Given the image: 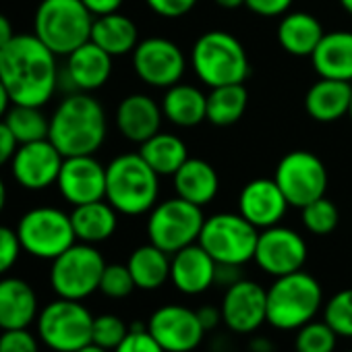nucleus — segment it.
Returning a JSON list of instances; mask_svg holds the SVG:
<instances>
[{
    "mask_svg": "<svg viewBox=\"0 0 352 352\" xmlns=\"http://www.w3.org/2000/svg\"><path fill=\"white\" fill-rule=\"evenodd\" d=\"M172 179H174L176 195L199 208L212 204L220 189V179H218L216 168L210 162L199 160V157H189L179 170H176Z\"/></svg>",
    "mask_w": 352,
    "mask_h": 352,
    "instance_id": "obj_26",
    "label": "nucleus"
},
{
    "mask_svg": "<svg viewBox=\"0 0 352 352\" xmlns=\"http://www.w3.org/2000/svg\"><path fill=\"white\" fill-rule=\"evenodd\" d=\"M81 3L89 9L94 17H102V15L116 13L122 7L124 0H81Z\"/></svg>",
    "mask_w": 352,
    "mask_h": 352,
    "instance_id": "obj_48",
    "label": "nucleus"
},
{
    "mask_svg": "<svg viewBox=\"0 0 352 352\" xmlns=\"http://www.w3.org/2000/svg\"><path fill=\"white\" fill-rule=\"evenodd\" d=\"M340 224V212L325 195L302 208V226L317 236L331 234Z\"/></svg>",
    "mask_w": 352,
    "mask_h": 352,
    "instance_id": "obj_36",
    "label": "nucleus"
},
{
    "mask_svg": "<svg viewBox=\"0 0 352 352\" xmlns=\"http://www.w3.org/2000/svg\"><path fill=\"white\" fill-rule=\"evenodd\" d=\"M65 69L60 71V83H67V89L73 91H85L91 94L100 87H104L112 75V56L102 50L91 40L73 50L69 56H65Z\"/></svg>",
    "mask_w": 352,
    "mask_h": 352,
    "instance_id": "obj_19",
    "label": "nucleus"
},
{
    "mask_svg": "<svg viewBox=\"0 0 352 352\" xmlns=\"http://www.w3.org/2000/svg\"><path fill=\"white\" fill-rule=\"evenodd\" d=\"M135 280L129 272L126 265L122 263H106L104 267V274H102V280H100V292L108 298H114V300H120V298H126L133 294L135 290Z\"/></svg>",
    "mask_w": 352,
    "mask_h": 352,
    "instance_id": "obj_38",
    "label": "nucleus"
},
{
    "mask_svg": "<svg viewBox=\"0 0 352 352\" xmlns=\"http://www.w3.org/2000/svg\"><path fill=\"white\" fill-rule=\"evenodd\" d=\"M164 118L172 124L191 129L208 120V96L189 83H176L166 89L162 100Z\"/></svg>",
    "mask_w": 352,
    "mask_h": 352,
    "instance_id": "obj_27",
    "label": "nucleus"
},
{
    "mask_svg": "<svg viewBox=\"0 0 352 352\" xmlns=\"http://www.w3.org/2000/svg\"><path fill=\"white\" fill-rule=\"evenodd\" d=\"M294 0H247V9L259 17H282L288 13Z\"/></svg>",
    "mask_w": 352,
    "mask_h": 352,
    "instance_id": "obj_44",
    "label": "nucleus"
},
{
    "mask_svg": "<svg viewBox=\"0 0 352 352\" xmlns=\"http://www.w3.org/2000/svg\"><path fill=\"white\" fill-rule=\"evenodd\" d=\"M309 249L305 239L296 230L278 224L259 232L253 261L259 265L261 272L280 278L302 270Z\"/></svg>",
    "mask_w": 352,
    "mask_h": 352,
    "instance_id": "obj_14",
    "label": "nucleus"
},
{
    "mask_svg": "<svg viewBox=\"0 0 352 352\" xmlns=\"http://www.w3.org/2000/svg\"><path fill=\"white\" fill-rule=\"evenodd\" d=\"M56 187L73 208L106 199V166L94 155L65 157Z\"/></svg>",
    "mask_w": 352,
    "mask_h": 352,
    "instance_id": "obj_18",
    "label": "nucleus"
},
{
    "mask_svg": "<svg viewBox=\"0 0 352 352\" xmlns=\"http://www.w3.org/2000/svg\"><path fill=\"white\" fill-rule=\"evenodd\" d=\"M216 259L199 243H193L170 255V282L183 294L195 296L216 284Z\"/></svg>",
    "mask_w": 352,
    "mask_h": 352,
    "instance_id": "obj_21",
    "label": "nucleus"
},
{
    "mask_svg": "<svg viewBox=\"0 0 352 352\" xmlns=\"http://www.w3.org/2000/svg\"><path fill=\"white\" fill-rule=\"evenodd\" d=\"M145 5L160 17L179 19L197 5V0H145Z\"/></svg>",
    "mask_w": 352,
    "mask_h": 352,
    "instance_id": "obj_43",
    "label": "nucleus"
},
{
    "mask_svg": "<svg viewBox=\"0 0 352 352\" xmlns=\"http://www.w3.org/2000/svg\"><path fill=\"white\" fill-rule=\"evenodd\" d=\"M0 352H40V344L28 327L3 329V333H0Z\"/></svg>",
    "mask_w": 352,
    "mask_h": 352,
    "instance_id": "obj_42",
    "label": "nucleus"
},
{
    "mask_svg": "<svg viewBox=\"0 0 352 352\" xmlns=\"http://www.w3.org/2000/svg\"><path fill=\"white\" fill-rule=\"evenodd\" d=\"M13 36H15V32H13V25H11L9 17L0 13V48H5L13 40Z\"/></svg>",
    "mask_w": 352,
    "mask_h": 352,
    "instance_id": "obj_49",
    "label": "nucleus"
},
{
    "mask_svg": "<svg viewBox=\"0 0 352 352\" xmlns=\"http://www.w3.org/2000/svg\"><path fill=\"white\" fill-rule=\"evenodd\" d=\"M126 267L141 290H157L170 280V255L153 243L137 247L129 255Z\"/></svg>",
    "mask_w": 352,
    "mask_h": 352,
    "instance_id": "obj_31",
    "label": "nucleus"
},
{
    "mask_svg": "<svg viewBox=\"0 0 352 352\" xmlns=\"http://www.w3.org/2000/svg\"><path fill=\"white\" fill-rule=\"evenodd\" d=\"M204 224V208L176 195L155 204V208L149 212L147 239L168 255H174L176 251L199 241Z\"/></svg>",
    "mask_w": 352,
    "mask_h": 352,
    "instance_id": "obj_7",
    "label": "nucleus"
},
{
    "mask_svg": "<svg viewBox=\"0 0 352 352\" xmlns=\"http://www.w3.org/2000/svg\"><path fill=\"white\" fill-rule=\"evenodd\" d=\"M17 147H19V141L15 139L13 131L9 129L5 120H0V168L11 164Z\"/></svg>",
    "mask_w": 352,
    "mask_h": 352,
    "instance_id": "obj_45",
    "label": "nucleus"
},
{
    "mask_svg": "<svg viewBox=\"0 0 352 352\" xmlns=\"http://www.w3.org/2000/svg\"><path fill=\"white\" fill-rule=\"evenodd\" d=\"M15 230L23 251L36 259L52 261L77 243L71 214L52 206L28 210Z\"/></svg>",
    "mask_w": 352,
    "mask_h": 352,
    "instance_id": "obj_8",
    "label": "nucleus"
},
{
    "mask_svg": "<svg viewBox=\"0 0 352 352\" xmlns=\"http://www.w3.org/2000/svg\"><path fill=\"white\" fill-rule=\"evenodd\" d=\"M11 106H13L11 96H9L7 87L3 85V81H0V120H5V116H7V112H9Z\"/></svg>",
    "mask_w": 352,
    "mask_h": 352,
    "instance_id": "obj_50",
    "label": "nucleus"
},
{
    "mask_svg": "<svg viewBox=\"0 0 352 352\" xmlns=\"http://www.w3.org/2000/svg\"><path fill=\"white\" fill-rule=\"evenodd\" d=\"M323 321L340 338H352V288L336 292L323 305Z\"/></svg>",
    "mask_w": 352,
    "mask_h": 352,
    "instance_id": "obj_37",
    "label": "nucleus"
},
{
    "mask_svg": "<svg viewBox=\"0 0 352 352\" xmlns=\"http://www.w3.org/2000/svg\"><path fill=\"white\" fill-rule=\"evenodd\" d=\"M323 309V288L315 276L298 270L274 280L267 288V323L280 331H296Z\"/></svg>",
    "mask_w": 352,
    "mask_h": 352,
    "instance_id": "obj_4",
    "label": "nucleus"
},
{
    "mask_svg": "<svg viewBox=\"0 0 352 352\" xmlns=\"http://www.w3.org/2000/svg\"><path fill=\"white\" fill-rule=\"evenodd\" d=\"M94 19L81 0H42L34 15V34L56 56H69L91 40Z\"/></svg>",
    "mask_w": 352,
    "mask_h": 352,
    "instance_id": "obj_6",
    "label": "nucleus"
},
{
    "mask_svg": "<svg viewBox=\"0 0 352 352\" xmlns=\"http://www.w3.org/2000/svg\"><path fill=\"white\" fill-rule=\"evenodd\" d=\"M91 42L98 44L102 50H106L114 58V56L133 54V50L137 48L141 40H139V30L135 21L116 11V13L94 19Z\"/></svg>",
    "mask_w": 352,
    "mask_h": 352,
    "instance_id": "obj_30",
    "label": "nucleus"
},
{
    "mask_svg": "<svg viewBox=\"0 0 352 352\" xmlns=\"http://www.w3.org/2000/svg\"><path fill=\"white\" fill-rule=\"evenodd\" d=\"M197 317H199V321H201V325H204L206 331H212V329H216L220 323H224V321H222V309H220V307H214V305H204V307H199V309H197Z\"/></svg>",
    "mask_w": 352,
    "mask_h": 352,
    "instance_id": "obj_47",
    "label": "nucleus"
},
{
    "mask_svg": "<svg viewBox=\"0 0 352 352\" xmlns=\"http://www.w3.org/2000/svg\"><path fill=\"white\" fill-rule=\"evenodd\" d=\"M133 69L143 83L168 89L181 83L187 69V60L183 50L172 40L153 36L141 40L133 50Z\"/></svg>",
    "mask_w": 352,
    "mask_h": 352,
    "instance_id": "obj_13",
    "label": "nucleus"
},
{
    "mask_svg": "<svg viewBox=\"0 0 352 352\" xmlns=\"http://www.w3.org/2000/svg\"><path fill=\"white\" fill-rule=\"evenodd\" d=\"M350 100L352 85L348 81L319 77L305 96V110L317 122H336L348 114Z\"/></svg>",
    "mask_w": 352,
    "mask_h": 352,
    "instance_id": "obj_24",
    "label": "nucleus"
},
{
    "mask_svg": "<svg viewBox=\"0 0 352 352\" xmlns=\"http://www.w3.org/2000/svg\"><path fill=\"white\" fill-rule=\"evenodd\" d=\"M191 67L197 79L210 89L245 83L251 73V63L241 40L220 30L197 38L191 50Z\"/></svg>",
    "mask_w": 352,
    "mask_h": 352,
    "instance_id": "obj_5",
    "label": "nucleus"
},
{
    "mask_svg": "<svg viewBox=\"0 0 352 352\" xmlns=\"http://www.w3.org/2000/svg\"><path fill=\"white\" fill-rule=\"evenodd\" d=\"M5 122L13 131L19 145L48 139L50 133V116H46L40 106L13 104L5 116Z\"/></svg>",
    "mask_w": 352,
    "mask_h": 352,
    "instance_id": "obj_34",
    "label": "nucleus"
},
{
    "mask_svg": "<svg viewBox=\"0 0 352 352\" xmlns=\"http://www.w3.org/2000/svg\"><path fill=\"white\" fill-rule=\"evenodd\" d=\"M106 135V112L91 94H69L50 116L48 139L65 157L94 155L104 145Z\"/></svg>",
    "mask_w": 352,
    "mask_h": 352,
    "instance_id": "obj_2",
    "label": "nucleus"
},
{
    "mask_svg": "<svg viewBox=\"0 0 352 352\" xmlns=\"http://www.w3.org/2000/svg\"><path fill=\"white\" fill-rule=\"evenodd\" d=\"M338 333L321 319H313L296 329L294 350L296 352H333L338 346Z\"/></svg>",
    "mask_w": 352,
    "mask_h": 352,
    "instance_id": "obj_35",
    "label": "nucleus"
},
{
    "mask_svg": "<svg viewBox=\"0 0 352 352\" xmlns=\"http://www.w3.org/2000/svg\"><path fill=\"white\" fill-rule=\"evenodd\" d=\"M21 251H23V247L17 236V230L0 224V278L15 267Z\"/></svg>",
    "mask_w": 352,
    "mask_h": 352,
    "instance_id": "obj_41",
    "label": "nucleus"
},
{
    "mask_svg": "<svg viewBox=\"0 0 352 352\" xmlns=\"http://www.w3.org/2000/svg\"><path fill=\"white\" fill-rule=\"evenodd\" d=\"M214 3L222 9H228V11H234V9H241L247 5V0H214Z\"/></svg>",
    "mask_w": 352,
    "mask_h": 352,
    "instance_id": "obj_52",
    "label": "nucleus"
},
{
    "mask_svg": "<svg viewBox=\"0 0 352 352\" xmlns=\"http://www.w3.org/2000/svg\"><path fill=\"white\" fill-rule=\"evenodd\" d=\"M224 325L241 336L257 331L267 323V290L253 280H239L226 288L222 298Z\"/></svg>",
    "mask_w": 352,
    "mask_h": 352,
    "instance_id": "obj_17",
    "label": "nucleus"
},
{
    "mask_svg": "<svg viewBox=\"0 0 352 352\" xmlns=\"http://www.w3.org/2000/svg\"><path fill=\"white\" fill-rule=\"evenodd\" d=\"M323 28L319 19L311 13L296 11L282 15V21L278 23V42L290 56L298 58H311L317 44L323 38Z\"/></svg>",
    "mask_w": 352,
    "mask_h": 352,
    "instance_id": "obj_28",
    "label": "nucleus"
},
{
    "mask_svg": "<svg viewBox=\"0 0 352 352\" xmlns=\"http://www.w3.org/2000/svg\"><path fill=\"white\" fill-rule=\"evenodd\" d=\"M348 116H350V120H352V100H350V110H348Z\"/></svg>",
    "mask_w": 352,
    "mask_h": 352,
    "instance_id": "obj_56",
    "label": "nucleus"
},
{
    "mask_svg": "<svg viewBox=\"0 0 352 352\" xmlns=\"http://www.w3.org/2000/svg\"><path fill=\"white\" fill-rule=\"evenodd\" d=\"M241 267H243V265L218 263V267H216V284H220V286H224V288H230L232 284H236L239 280H243Z\"/></svg>",
    "mask_w": 352,
    "mask_h": 352,
    "instance_id": "obj_46",
    "label": "nucleus"
},
{
    "mask_svg": "<svg viewBox=\"0 0 352 352\" xmlns=\"http://www.w3.org/2000/svg\"><path fill=\"white\" fill-rule=\"evenodd\" d=\"M75 352H108V350H104V348H100V346H96V344L91 342V344L83 346V348H79V350H75Z\"/></svg>",
    "mask_w": 352,
    "mask_h": 352,
    "instance_id": "obj_54",
    "label": "nucleus"
},
{
    "mask_svg": "<svg viewBox=\"0 0 352 352\" xmlns=\"http://www.w3.org/2000/svg\"><path fill=\"white\" fill-rule=\"evenodd\" d=\"M38 294L21 278H0V329H21L38 319Z\"/></svg>",
    "mask_w": 352,
    "mask_h": 352,
    "instance_id": "obj_23",
    "label": "nucleus"
},
{
    "mask_svg": "<svg viewBox=\"0 0 352 352\" xmlns=\"http://www.w3.org/2000/svg\"><path fill=\"white\" fill-rule=\"evenodd\" d=\"M149 333L166 352H193L206 336L197 311L185 305H164L147 321Z\"/></svg>",
    "mask_w": 352,
    "mask_h": 352,
    "instance_id": "obj_15",
    "label": "nucleus"
},
{
    "mask_svg": "<svg viewBox=\"0 0 352 352\" xmlns=\"http://www.w3.org/2000/svg\"><path fill=\"white\" fill-rule=\"evenodd\" d=\"M350 352H352V350H350Z\"/></svg>",
    "mask_w": 352,
    "mask_h": 352,
    "instance_id": "obj_57",
    "label": "nucleus"
},
{
    "mask_svg": "<svg viewBox=\"0 0 352 352\" xmlns=\"http://www.w3.org/2000/svg\"><path fill=\"white\" fill-rule=\"evenodd\" d=\"M139 153L160 176H174L176 170L189 160L187 143L181 137L162 131L143 141Z\"/></svg>",
    "mask_w": 352,
    "mask_h": 352,
    "instance_id": "obj_32",
    "label": "nucleus"
},
{
    "mask_svg": "<svg viewBox=\"0 0 352 352\" xmlns=\"http://www.w3.org/2000/svg\"><path fill=\"white\" fill-rule=\"evenodd\" d=\"M247 104L249 94L243 83L214 87L208 94V120L214 126H230L243 118Z\"/></svg>",
    "mask_w": 352,
    "mask_h": 352,
    "instance_id": "obj_33",
    "label": "nucleus"
},
{
    "mask_svg": "<svg viewBox=\"0 0 352 352\" xmlns=\"http://www.w3.org/2000/svg\"><path fill=\"white\" fill-rule=\"evenodd\" d=\"M65 155L50 139L23 143L11 160L15 183L25 191H46L56 185Z\"/></svg>",
    "mask_w": 352,
    "mask_h": 352,
    "instance_id": "obj_16",
    "label": "nucleus"
},
{
    "mask_svg": "<svg viewBox=\"0 0 352 352\" xmlns=\"http://www.w3.org/2000/svg\"><path fill=\"white\" fill-rule=\"evenodd\" d=\"M288 208L290 206L274 179L249 181L239 197V214L257 230L278 226Z\"/></svg>",
    "mask_w": 352,
    "mask_h": 352,
    "instance_id": "obj_20",
    "label": "nucleus"
},
{
    "mask_svg": "<svg viewBox=\"0 0 352 352\" xmlns=\"http://www.w3.org/2000/svg\"><path fill=\"white\" fill-rule=\"evenodd\" d=\"M106 261L102 253L87 243H75L63 255L52 259L50 286L60 298L83 300L100 290Z\"/></svg>",
    "mask_w": 352,
    "mask_h": 352,
    "instance_id": "obj_10",
    "label": "nucleus"
},
{
    "mask_svg": "<svg viewBox=\"0 0 352 352\" xmlns=\"http://www.w3.org/2000/svg\"><path fill=\"white\" fill-rule=\"evenodd\" d=\"M311 63L319 77L352 83V32L323 34L311 54Z\"/></svg>",
    "mask_w": 352,
    "mask_h": 352,
    "instance_id": "obj_25",
    "label": "nucleus"
},
{
    "mask_svg": "<svg viewBox=\"0 0 352 352\" xmlns=\"http://www.w3.org/2000/svg\"><path fill=\"white\" fill-rule=\"evenodd\" d=\"M274 181L282 189L288 206L302 210L311 201L325 195L327 170L315 153L307 149H296L286 153L278 162Z\"/></svg>",
    "mask_w": 352,
    "mask_h": 352,
    "instance_id": "obj_12",
    "label": "nucleus"
},
{
    "mask_svg": "<svg viewBox=\"0 0 352 352\" xmlns=\"http://www.w3.org/2000/svg\"><path fill=\"white\" fill-rule=\"evenodd\" d=\"M340 7L352 17V0H340Z\"/></svg>",
    "mask_w": 352,
    "mask_h": 352,
    "instance_id": "obj_55",
    "label": "nucleus"
},
{
    "mask_svg": "<svg viewBox=\"0 0 352 352\" xmlns=\"http://www.w3.org/2000/svg\"><path fill=\"white\" fill-rule=\"evenodd\" d=\"M162 118V106L145 94H131L122 98L114 116L120 135L126 141L139 145L153 137L155 133H160Z\"/></svg>",
    "mask_w": 352,
    "mask_h": 352,
    "instance_id": "obj_22",
    "label": "nucleus"
},
{
    "mask_svg": "<svg viewBox=\"0 0 352 352\" xmlns=\"http://www.w3.org/2000/svg\"><path fill=\"white\" fill-rule=\"evenodd\" d=\"M7 197H9V191H7L5 179L0 176V214H3V210H5V206H7Z\"/></svg>",
    "mask_w": 352,
    "mask_h": 352,
    "instance_id": "obj_53",
    "label": "nucleus"
},
{
    "mask_svg": "<svg viewBox=\"0 0 352 352\" xmlns=\"http://www.w3.org/2000/svg\"><path fill=\"white\" fill-rule=\"evenodd\" d=\"M129 325L118 317V315H98L94 319V336H91V342L104 350H114L129 333Z\"/></svg>",
    "mask_w": 352,
    "mask_h": 352,
    "instance_id": "obj_39",
    "label": "nucleus"
},
{
    "mask_svg": "<svg viewBox=\"0 0 352 352\" xmlns=\"http://www.w3.org/2000/svg\"><path fill=\"white\" fill-rule=\"evenodd\" d=\"M160 195V174L141 153L116 155L106 166V201L122 216L149 214Z\"/></svg>",
    "mask_w": 352,
    "mask_h": 352,
    "instance_id": "obj_3",
    "label": "nucleus"
},
{
    "mask_svg": "<svg viewBox=\"0 0 352 352\" xmlns=\"http://www.w3.org/2000/svg\"><path fill=\"white\" fill-rule=\"evenodd\" d=\"M112 352H166L157 340L149 333L147 325L143 323H133L129 329L126 338L112 350Z\"/></svg>",
    "mask_w": 352,
    "mask_h": 352,
    "instance_id": "obj_40",
    "label": "nucleus"
},
{
    "mask_svg": "<svg viewBox=\"0 0 352 352\" xmlns=\"http://www.w3.org/2000/svg\"><path fill=\"white\" fill-rule=\"evenodd\" d=\"M0 81L13 104L44 108L60 87L58 56L36 34H15L0 48Z\"/></svg>",
    "mask_w": 352,
    "mask_h": 352,
    "instance_id": "obj_1",
    "label": "nucleus"
},
{
    "mask_svg": "<svg viewBox=\"0 0 352 352\" xmlns=\"http://www.w3.org/2000/svg\"><path fill=\"white\" fill-rule=\"evenodd\" d=\"M251 352H274V344L267 338H253L249 344Z\"/></svg>",
    "mask_w": 352,
    "mask_h": 352,
    "instance_id": "obj_51",
    "label": "nucleus"
},
{
    "mask_svg": "<svg viewBox=\"0 0 352 352\" xmlns=\"http://www.w3.org/2000/svg\"><path fill=\"white\" fill-rule=\"evenodd\" d=\"M94 315L81 300L56 298L38 315V338L54 352H75L91 344Z\"/></svg>",
    "mask_w": 352,
    "mask_h": 352,
    "instance_id": "obj_9",
    "label": "nucleus"
},
{
    "mask_svg": "<svg viewBox=\"0 0 352 352\" xmlns=\"http://www.w3.org/2000/svg\"><path fill=\"white\" fill-rule=\"evenodd\" d=\"M71 222L79 243L98 245L108 241L116 232L118 212L106 199H100V201L75 206L71 212Z\"/></svg>",
    "mask_w": 352,
    "mask_h": 352,
    "instance_id": "obj_29",
    "label": "nucleus"
},
{
    "mask_svg": "<svg viewBox=\"0 0 352 352\" xmlns=\"http://www.w3.org/2000/svg\"><path fill=\"white\" fill-rule=\"evenodd\" d=\"M259 230L241 214L222 212L206 218L199 245L216 259V263L245 265L255 257Z\"/></svg>",
    "mask_w": 352,
    "mask_h": 352,
    "instance_id": "obj_11",
    "label": "nucleus"
}]
</instances>
